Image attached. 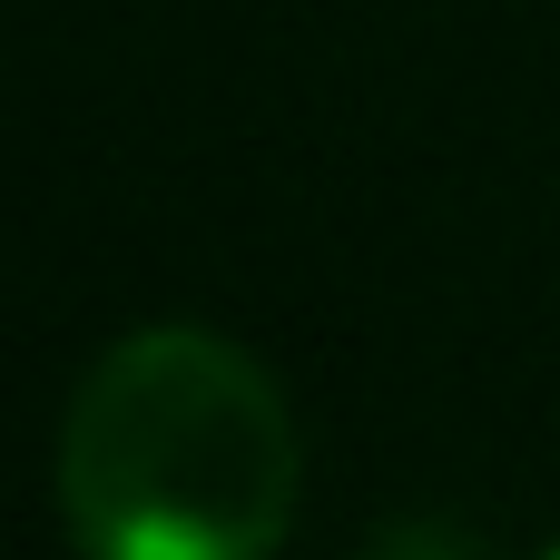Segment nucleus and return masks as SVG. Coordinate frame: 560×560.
I'll return each mask as SVG.
<instances>
[{
  "label": "nucleus",
  "mask_w": 560,
  "mask_h": 560,
  "mask_svg": "<svg viewBox=\"0 0 560 560\" xmlns=\"http://www.w3.org/2000/svg\"><path fill=\"white\" fill-rule=\"evenodd\" d=\"M305 433L276 374L207 325L118 335L59 413V522L79 560H276Z\"/></svg>",
  "instance_id": "1"
},
{
  "label": "nucleus",
  "mask_w": 560,
  "mask_h": 560,
  "mask_svg": "<svg viewBox=\"0 0 560 560\" xmlns=\"http://www.w3.org/2000/svg\"><path fill=\"white\" fill-rule=\"evenodd\" d=\"M354 560H492V541H472L463 522H433V512H404V522H384L374 541Z\"/></svg>",
  "instance_id": "2"
},
{
  "label": "nucleus",
  "mask_w": 560,
  "mask_h": 560,
  "mask_svg": "<svg viewBox=\"0 0 560 560\" xmlns=\"http://www.w3.org/2000/svg\"><path fill=\"white\" fill-rule=\"evenodd\" d=\"M551 560H560V551H551Z\"/></svg>",
  "instance_id": "3"
}]
</instances>
